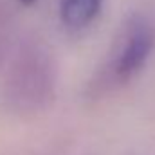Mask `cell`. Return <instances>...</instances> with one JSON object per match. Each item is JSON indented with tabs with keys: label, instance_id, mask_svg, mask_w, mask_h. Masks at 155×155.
I'll return each instance as SVG.
<instances>
[{
	"label": "cell",
	"instance_id": "6da1fadb",
	"mask_svg": "<svg viewBox=\"0 0 155 155\" xmlns=\"http://www.w3.org/2000/svg\"><path fill=\"white\" fill-rule=\"evenodd\" d=\"M58 87V61L51 47L40 40H24L13 52L4 81L2 99L15 116H33L45 110Z\"/></svg>",
	"mask_w": 155,
	"mask_h": 155
},
{
	"label": "cell",
	"instance_id": "7a4b0ae2",
	"mask_svg": "<svg viewBox=\"0 0 155 155\" xmlns=\"http://www.w3.org/2000/svg\"><path fill=\"white\" fill-rule=\"evenodd\" d=\"M155 43V29L146 16L134 15L119 29L110 60L107 61L105 72L99 76L97 85L110 88L126 83L135 76L146 63Z\"/></svg>",
	"mask_w": 155,
	"mask_h": 155
},
{
	"label": "cell",
	"instance_id": "3957f363",
	"mask_svg": "<svg viewBox=\"0 0 155 155\" xmlns=\"http://www.w3.org/2000/svg\"><path fill=\"white\" fill-rule=\"evenodd\" d=\"M103 0H61L60 4V18L61 24L71 29V31H79L87 27L97 13L101 11Z\"/></svg>",
	"mask_w": 155,
	"mask_h": 155
},
{
	"label": "cell",
	"instance_id": "277c9868",
	"mask_svg": "<svg viewBox=\"0 0 155 155\" xmlns=\"http://www.w3.org/2000/svg\"><path fill=\"white\" fill-rule=\"evenodd\" d=\"M20 2H24V4H27V5H31L33 2H36V0H20Z\"/></svg>",
	"mask_w": 155,
	"mask_h": 155
}]
</instances>
